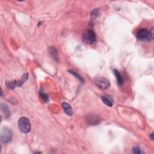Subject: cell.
I'll list each match as a JSON object with an SVG mask.
<instances>
[{
    "instance_id": "1",
    "label": "cell",
    "mask_w": 154,
    "mask_h": 154,
    "mask_svg": "<svg viewBox=\"0 0 154 154\" xmlns=\"http://www.w3.org/2000/svg\"><path fill=\"white\" fill-rule=\"evenodd\" d=\"M82 40L86 44H92L94 43L96 40L95 31L91 28L86 29L82 35Z\"/></svg>"
},
{
    "instance_id": "2",
    "label": "cell",
    "mask_w": 154,
    "mask_h": 154,
    "mask_svg": "<svg viewBox=\"0 0 154 154\" xmlns=\"http://www.w3.org/2000/svg\"><path fill=\"white\" fill-rule=\"evenodd\" d=\"M28 73H25L22 75L21 77V79L18 80V81H16V80H15V81H7L5 83V85L7 87V88L9 90H12L13 89H15V88H19V87H21L24 83L28 79Z\"/></svg>"
},
{
    "instance_id": "3",
    "label": "cell",
    "mask_w": 154,
    "mask_h": 154,
    "mask_svg": "<svg viewBox=\"0 0 154 154\" xmlns=\"http://www.w3.org/2000/svg\"><path fill=\"white\" fill-rule=\"evenodd\" d=\"M18 128L23 133H28L31 130V123L28 118L22 117L18 120Z\"/></svg>"
},
{
    "instance_id": "4",
    "label": "cell",
    "mask_w": 154,
    "mask_h": 154,
    "mask_svg": "<svg viewBox=\"0 0 154 154\" xmlns=\"http://www.w3.org/2000/svg\"><path fill=\"white\" fill-rule=\"evenodd\" d=\"M137 38L141 41H150L152 40L150 32L146 28L140 29L136 34Z\"/></svg>"
},
{
    "instance_id": "5",
    "label": "cell",
    "mask_w": 154,
    "mask_h": 154,
    "mask_svg": "<svg viewBox=\"0 0 154 154\" xmlns=\"http://www.w3.org/2000/svg\"><path fill=\"white\" fill-rule=\"evenodd\" d=\"M13 137L12 131L9 129L5 128L1 131V142L4 143H10Z\"/></svg>"
},
{
    "instance_id": "6",
    "label": "cell",
    "mask_w": 154,
    "mask_h": 154,
    "mask_svg": "<svg viewBox=\"0 0 154 154\" xmlns=\"http://www.w3.org/2000/svg\"><path fill=\"white\" fill-rule=\"evenodd\" d=\"M95 84L98 88L102 90L109 89L110 86V83L107 78L104 77H99L95 80Z\"/></svg>"
},
{
    "instance_id": "7",
    "label": "cell",
    "mask_w": 154,
    "mask_h": 154,
    "mask_svg": "<svg viewBox=\"0 0 154 154\" xmlns=\"http://www.w3.org/2000/svg\"><path fill=\"white\" fill-rule=\"evenodd\" d=\"M86 120L88 123L91 125H96L100 122L99 117L97 115H93V114L90 115H88L86 118Z\"/></svg>"
},
{
    "instance_id": "8",
    "label": "cell",
    "mask_w": 154,
    "mask_h": 154,
    "mask_svg": "<svg viewBox=\"0 0 154 154\" xmlns=\"http://www.w3.org/2000/svg\"><path fill=\"white\" fill-rule=\"evenodd\" d=\"M62 108L64 111V113L66 114L68 116H72L73 115V110L71 106L70 105V104H69L67 102H63L62 103Z\"/></svg>"
},
{
    "instance_id": "9",
    "label": "cell",
    "mask_w": 154,
    "mask_h": 154,
    "mask_svg": "<svg viewBox=\"0 0 154 154\" xmlns=\"http://www.w3.org/2000/svg\"><path fill=\"white\" fill-rule=\"evenodd\" d=\"M114 73H115V77L117 79V82L119 85H123V83H124V79L122 77V76L121 75V74L119 73V72L117 70V69H114L113 71Z\"/></svg>"
},
{
    "instance_id": "10",
    "label": "cell",
    "mask_w": 154,
    "mask_h": 154,
    "mask_svg": "<svg viewBox=\"0 0 154 154\" xmlns=\"http://www.w3.org/2000/svg\"><path fill=\"white\" fill-rule=\"evenodd\" d=\"M50 52V54L51 55L52 57L56 61H58V52L57 50L56 49V48L53 47H50L49 49Z\"/></svg>"
},
{
    "instance_id": "11",
    "label": "cell",
    "mask_w": 154,
    "mask_h": 154,
    "mask_svg": "<svg viewBox=\"0 0 154 154\" xmlns=\"http://www.w3.org/2000/svg\"><path fill=\"white\" fill-rule=\"evenodd\" d=\"M102 102L107 105L109 107H112L113 106V100L111 98L107 96H102L101 97Z\"/></svg>"
},
{
    "instance_id": "12",
    "label": "cell",
    "mask_w": 154,
    "mask_h": 154,
    "mask_svg": "<svg viewBox=\"0 0 154 154\" xmlns=\"http://www.w3.org/2000/svg\"><path fill=\"white\" fill-rule=\"evenodd\" d=\"M39 95L41 96V97L42 98V99L45 102H48V97L46 95L45 93L43 91H40L39 92Z\"/></svg>"
},
{
    "instance_id": "13",
    "label": "cell",
    "mask_w": 154,
    "mask_h": 154,
    "mask_svg": "<svg viewBox=\"0 0 154 154\" xmlns=\"http://www.w3.org/2000/svg\"><path fill=\"white\" fill-rule=\"evenodd\" d=\"M69 72L71 73H72V75H73L74 76H75L76 78H78V79L80 80V81H81V83H83V82H84V79H83V78L81 76H79L77 72H74L73 71H69Z\"/></svg>"
},
{
    "instance_id": "14",
    "label": "cell",
    "mask_w": 154,
    "mask_h": 154,
    "mask_svg": "<svg viewBox=\"0 0 154 154\" xmlns=\"http://www.w3.org/2000/svg\"><path fill=\"white\" fill-rule=\"evenodd\" d=\"M132 152L133 153H137V154L143 153V152L138 148V147H134V148H133L132 149Z\"/></svg>"
},
{
    "instance_id": "15",
    "label": "cell",
    "mask_w": 154,
    "mask_h": 154,
    "mask_svg": "<svg viewBox=\"0 0 154 154\" xmlns=\"http://www.w3.org/2000/svg\"><path fill=\"white\" fill-rule=\"evenodd\" d=\"M150 137H151V140H153V139H154V138H153V133H152V134H150Z\"/></svg>"
}]
</instances>
